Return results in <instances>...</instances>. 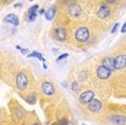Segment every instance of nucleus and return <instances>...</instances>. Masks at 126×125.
<instances>
[{"label": "nucleus", "mask_w": 126, "mask_h": 125, "mask_svg": "<svg viewBox=\"0 0 126 125\" xmlns=\"http://www.w3.org/2000/svg\"><path fill=\"white\" fill-rule=\"evenodd\" d=\"M74 38L79 42H85L90 38V31L86 27H80L74 33Z\"/></svg>", "instance_id": "f257e3e1"}, {"label": "nucleus", "mask_w": 126, "mask_h": 125, "mask_svg": "<svg viewBox=\"0 0 126 125\" xmlns=\"http://www.w3.org/2000/svg\"><path fill=\"white\" fill-rule=\"evenodd\" d=\"M27 84H28V79H27V76L24 71H19L16 76V86H17L18 90H25L27 87Z\"/></svg>", "instance_id": "f03ea898"}, {"label": "nucleus", "mask_w": 126, "mask_h": 125, "mask_svg": "<svg viewBox=\"0 0 126 125\" xmlns=\"http://www.w3.org/2000/svg\"><path fill=\"white\" fill-rule=\"evenodd\" d=\"M126 67V55L122 54L114 58V70H120Z\"/></svg>", "instance_id": "7ed1b4c3"}, {"label": "nucleus", "mask_w": 126, "mask_h": 125, "mask_svg": "<svg viewBox=\"0 0 126 125\" xmlns=\"http://www.w3.org/2000/svg\"><path fill=\"white\" fill-rule=\"evenodd\" d=\"M111 70L109 69V68L105 67L104 65H101V66H99L98 68H97V77H98L99 79H102V80H105V79H108L109 77L111 76Z\"/></svg>", "instance_id": "20e7f679"}, {"label": "nucleus", "mask_w": 126, "mask_h": 125, "mask_svg": "<svg viewBox=\"0 0 126 125\" xmlns=\"http://www.w3.org/2000/svg\"><path fill=\"white\" fill-rule=\"evenodd\" d=\"M53 36L56 40L65 41L67 39V30L65 28H55L53 31Z\"/></svg>", "instance_id": "39448f33"}, {"label": "nucleus", "mask_w": 126, "mask_h": 125, "mask_svg": "<svg viewBox=\"0 0 126 125\" xmlns=\"http://www.w3.org/2000/svg\"><path fill=\"white\" fill-rule=\"evenodd\" d=\"M94 99V92L92 91H86L80 96L79 100L81 104H90L92 100Z\"/></svg>", "instance_id": "423d86ee"}, {"label": "nucleus", "mask_w": 126, "mask_h": 125, "mask_svg": "<svg viewBox=\"0 0 126 125\" xmlns=\"http://www.w3.org/2000/svg\"><path fill=\"white\" fill-rule=\"evenodd\" d=\"M68 11H69V13L71 15L76 17V16H78L81 13V8H80V5L78 3L71 1V3L69 4V8H68Z\"/></svg>", "instance_id": "0eeeda50"}, {"label": "nucleus", "mask_w": 126, "mask_h": 125, "mask_svg": "<svg viewBox=\"0 0 126 125\" xmlns=\"http://www.w3.org/2000/svg\"><path fill=\"white\" fill-rule=\"evenodd\" d=\"M41 90L45 95H52L54 94V85L51 82H43L41 85Z\"/></svg>", "instance_id": "6e6552de"}, {"label": "nucleus", "mask_w": 126, "mask_h": 125, "mask_svg": "<svg viewBox=\"0 0 126 125\" xmlns=\"http://www.w3.org/2000/svg\"><path fill=\"white\" fill-rule=\"evenodd\" d=\"M110 120L116 125H123L126 123V116L120 115V114H114L110 116Z\"/></svg>", "instance_id": "1a4fd4ad"}, {"label": "nucleus", "mask_w": 126, "mask_h": 125, "mask_svg": "<svg viewBox=\"0 0 126 125\" xmlns=\"http://www.w3.org/2000/svg\"><path fill=\"white\" fill-rule=\"evenodd\" d=\"M88 109H90L92 112L99 111V110L101 109V103H100L99 100H97V99H93L90 103V105H88Z\"/></svg>", "instance_id": "9d476101"}, {"label": "nucleus", "mask_w": 126, "mask_h": 125, "mask_svg": "<svg viewBox=\"0 0 126 125\" xmlns=\"http://www.w3.org/2000/svg\"><path fill=\"white\" fill-rule=\"evenodd\" d=\"M110 14V9L107 7V5H102L101 8L99 9V11L97 12V15H98V17L99 18H106L107 16Z\"/></svg>", "instance_id": "9b49d317"}, {"label": "nucleus", "mask_w": 126, "mask_h": 125, "mask_svg": "<svg viewBox=\"0 0 126 125\" xmlns=\"http://www.w3.org/2000/svg\"><path fill=\"white\" fill-rule=\"evenodd\" d=\"M4 21L8 22V23H11V24L14 25V26H18V24H19L17 16L14 15V14H9V15H7L4 17Z\"/></svg>", "instance_id": "f8f14e48"}, {"label": "nucleus", "mask_w": 126, "mask_h": 125, "mask_svg": "<svg viewBox=\"0 0 126 125\" xmlns=\"http://www.w3.org/2000/svg\"><path fill=\"white\" fill-rule=\"evenodd\" d=\"M102 65H104L105 67L109 68L111 71H113L114 70V59H112V58H110V57L105 58L104 62H102Z\"/></svg>", "instance_id": "ddd939ff"}, {"label": "nucleus", "mask_w": 126, "mask_h": 125, "mask_svg": "<svg viewBox=\"0 0 126 125\" xmlns=\"http://www.w3.org/2000/svg\"><path fill=\"white\" fill-rule=\"evenodd\" d=\"M55 13H56V8L55 7H51L50 9L45 12V17H47V19H48V21H51V19L54 17Z\"/></svg>", "instance_id": "4468645a"}, {"label": "nucleus", "mask_w": 126, "mask_h": 125, "mask_svg": "<svg viewBox=\"0 0 126 125\" xmlns=\"http://www.w3.org/2000/svg\"><path fill=\"white\" fill-rule=\"evenodd\" d=\"M36 95H33V94H31V95H28L27 97H25V101L28 103L29 105H33L36 103Z\"/></svg>", "instance_id": "2eb2a0df"}, {"label": "nucleus", "mask_w": 126, "mask_h": 125, "mask_svg": "<svg viewBox=\"0 0 126 125\" xmlns=\"http://www.w3.org/2000/svg\"><path fill=\"white\" fill-rule=\"evenodd\" d=\"M28 57H37V58H39L40 61H42V62H44V58L42 57V55L40 53H38V52H36V51H33L31 54H29L28 55Z\"/></svg>", "instance_id": "dca6fc26"}, {"label": "nucleus", "mask_w": 126, "mask_h": 125, "mask_svg": "<svg viewBox=\"0 0 126 125\" xmlns=\"http://www.w3.org/2000/svg\"><path fill=\"white\" fill-rule=\"evenodd\" d=\"M71 86H72V91H73V92H76V93L80 90V89H79V84L77 83V81L72 82V85H71Z\"/></svg>", "instance_id": "f3484780"}, {"label": "nucleus", "mask_w": 126, "mask_h": 125, "mask_svg": "<svg viewBox=\"0 0 126 125\" xmlns=\"http://www.w3.org/2000/svg\"><path fill=\"white\" fill-rule=\"evenodd\" d=\"M36 10H38V5H33V7H31L29 11H28V15L31 13H36Z\"/></svg>", "instance_id": "a211bd4d"}, {"label": "nucleus", "mask_w": 126, "mask_h": 125, "mask_svg": "<svg viewBox=\"0 0 126 125\" xmlns=\"http://www.w3.org/2000/svg\"><path fill=\"white\" fill-rule=\"evenodd\" d=\"M36 19V13H31L29 14V21L30 22H33Z\"/></svg>", "instance_id": "6ab92c4d"}, {"label": "nucleus", "mask_w": 126, "mask_h": 125, "mask_svg": "<svg viewBox=\"0 0 126 125\" xmlns=\"http://www.w3.org/2000/svg\"><path fill=\"white\" fill-rule=\"evenodd\" d=\"M68 56V54L67 53H65V54H63V55H61L59 57H57V62H59V61H62V59H64V58H66Z\"/></svg>", "instance_id": "aec40b11"}, {"label": "nucleus", "mask_w": 126, "mask_h": 125, "mask_svg": "<svg viewBox=\"0 0 126 125\" xmlns=\"http://www.w3.org/2000/svg\"><path fill=\"white\" fill-rule=\"evenodd\" d=\"M117 27H119V24H115L114 25V27H113V29L111 30V33H114L116 31V29H117Z\"/></svg>", "instance_id": "412c9836"}, {"label": "nucleus", "mask_w": 126, "mask_h": 125, "mask_svg": "<svg viewBox=\"0 0 126 125\" xmlns=\"http://www.w3.org/2000/svg\"><path fill=\"white\" fill-rule=\"evenodd\" d=\"M121 31H122V32H126V22H125V24L123 25V27H122Z\"/></svg>", "instance_id": "4be33fe9"}, {"label": "nucleus", "mask_w": 126, "mask_h": 125, "mask_svg": "<svg viewBox=\"0 0 126 125\" xmlns=\"http://www.w3.org/2000/svg\"><path fill=\"white\" fill-rule=\"evenodd\" d=\"M58 125H69V124H68L67 121H62V122H59Z\"/></svg>", "instance_id": "5701e85b"}, {"label": "nucleus", "mask_w": 126, "mask_h": 125, "mask_svg": "<svg viewBox=\"0 0 126 125\" xmlns=\"http://www.w3.org/2000/svg\"><path fill=\"white\" fill-rule=\"evenodd\" d=\"M21 51H22V53H23V54H27V52H28L27 50H24V49H22Z\"/></svg>", "instance_id": "b1692460"}, {"label": "nucleus", "mask_w": 126, "mask_h": 125, "mask_svg": "<svg viewBox=\"0 0 126 125\" xmlns=\"http://www.w3.org/2000/svg\"><path fill=\"white\" fill-rule=\"evenodd\" d=\"M39 13L41 14V15H42V14H45V12H44V10H43V9H42V10H40V11H39Z\"/></svg>", "instance_id": "393cba45"}, {"label": "nucleus", "mask_w": 126, "mask_h": 125, "mask_svg": "<svg viewBox=\"0 0 126 125\" xmlns=\"http://www.w3.org/2000/svg\"><path fill=\"white\" fill-rule=\"evenodd\" d=\"M33 125H39V124H38V123H35V124H33Z\"/></svg>", "instance_id": "a878e982"}, {"label": "nucleus", "mask_w": 126, "mask_h": 125, "mask_svg": "<svg viewBox=\"0 0 126 125\" xmlns=\"http://www.w3.org/2000/svg\"><path fill=\"white\" fill-rule=\"evenodd\" d=\"M30 1H32V0H30Z\"/></svg>", "instance_id": "bb28decb"}]
</instances>
